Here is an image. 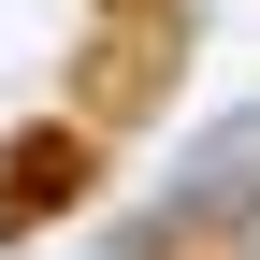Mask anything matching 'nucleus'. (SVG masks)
<instances>
[{
	"label": "nucleus",
	"mask_w": 260,
	"mask_h": 260,
	"mask_svg": "<svg viewBox=\"0 0 260 260\" xmlns=\"http://www.w3.org/2000/svg\"><path fill=\"white\" fill-rule=\"evenodd\" d=\"M174 58H188V15H174V0H145V15H116L102 44H87V116H73V130H130V116H159V87H174Z\"/></svg>",
	"instance_id": "1"
},
{
	"label": "nucleus",
	"mask_w": 260,
	"mask_h": 260,
	"mask_svg": "<svg viewBox=\"0 0 260 260\" xmlns=\"http://www.w3.org/2000/svg\"><path fill=\"white\" fill-rule=\"evenodd\" d=\"M87 188H102V130H73V116L15 130V145H0V232H44V217H73Z\"/></svg>",
	"instance_id": "2"
},
{
	"label": "nucleus",
	"mask_w": 260,
	"mask_h": 260,
	"mask_svg": "<svg viewBox=\"0 0 260 260\" xmlns=\"http://www.w3.org/2000/svg\"><path fill=\"white\" fill-rule=\"evenodd\" d=\"M145 260H246V246H232V232H203V217H174V232H159Z\"/></svg>",
	"instance_id": "3"
},
{
	"label": "nucleus",
	"mask_w": 260,
	"mask_h": 260,
	"mask_svg": "<svg viewBox=\"0 0 260 260\" xmlns=\"http://www.w3.org/2000/svg\"><path fill=\"white\" fill-rule=\"evenodd\" d=\"M116 15H145V0H116Z\"/></svg>",
	"instance_id": "4"
}]
</instances>
